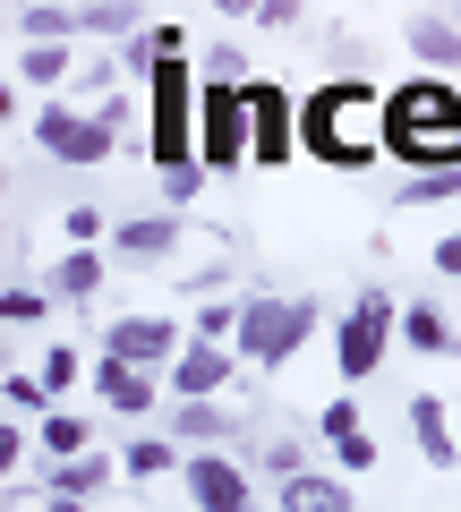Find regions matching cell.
Segmentation results:
<instances>
[{
	"label": "cell",
	"mask_w": 461,
	"mask_h": 512,
	"mask_svg": "<svg viewBox=\"0 0 461 512\" xmlns=\"http://www.w3.org/2000/svg\"><path fill=\"white\" fill-rule=\"evenodd\" d=\"M393 197H402V205H453V197H461V163H453V171H410Z\"/></svg>",
	"instance_id": "29"
},
{
	"label": "cell",
	"mask_w": 461,
	"mask_h": 512,
	"mask_svg": "<svg viewBox=\"0 0 461 512\" xmlns=\"http://www.w3.org/2000/svg\"><path fill=\"white\" fill-rule=\"evenodd\" d=\"M129 35H146L137 0H86V43H129Z\"/></svg>",
	"instance_id": "24"
},
{
	"label": "cell",
	"mask_w": 461,
	"mask_h": 512,
	"mask_svg": "<svg viewBox=\"0 0 461 512\" xmlns=\"http://www.w3.org/2000/svg\"><path fill=\"white\" fill-rule=\"evenodd\" d=\"M197 77H205V86H248V52H240L231 35L205 43V52H197Z\"/></svg>",
	"instance_id": "27"
},
{
	"label": "cell",
	"mask_w": 461,
	"mask_h": 512,
	"mask_svg": "<svg viewBox=\"0 0 461 512\" xmlns=\"http://www.w3.org/2000/svg\"><path fill=\"white\" fill-rule=\"evenodd\" d=\"M120 444H94V453H77V461H35V495H69V504H94V495H111L120 487Z\"/></svg>",
	"instance_id": "12"
},
{
	"label": "cell",
	"mask_w": 461,
	"mask_h": 512,
	"mask_svg": "<svg viewBox=\"0 0 461 512\" xmlns=\"http://www.w3.org/2000/svg\"><path fill=\"white\" fill-rule=\"evenodd\" d=\"M316 325H325V308H316L308 291H248L240 299V342H231V350L274 376V367H291L299 350H308Z\"/></svg>",
	"instance_id": "3"
},
{
	"label": "cell",
	"mask_w": 461,
	"mask_h": 512,
	"mask_svg": "<svg viewBox=\"0 0 461 512\" xmlns=\"http://www.w3.org/2000/svg\"><path fill=\"white\" fill-rule=\"evenodd\" d=\"M163 427L188 444V453H248V444H257L248 410H231V402H171Z\"/></svg>",
	"instance_id": "9"
},
{
	"label": "cell",
	"mask_w": 461,
	"mask_h": 512,
	"mask_svg": "<svg viewBox=\"0 0 461 512\" xmlns=\"http://www.w3.org/2000/svg\"><path fill=\"white\" fill-rule=\"evenodd\" d=\"M393 342H402V299H393L385 282H368L351 308L333 316V376H342V393H351V384H368L376 367H385Z\"/></svg>",
	"instance_id": "4"
},
{
	"label": "cell",
	"mask_w": 461,
	"mask_h": 512,
	"mask_svg": "<svg viewBox=\"0 0 461 512\" xmlns=\"http://www.w3.org/2000/svg\"><path fill=\"white\" fill-rule=\"evenodd\" d=\"M9 26L18 43H86V9H60V0H18Z\"/></svg>",
	"instance_id": "19"
},
{
	"label": "cell",
	"mask_w": 461,
	"mask_h": 512,
	"mask_svg": "<svg viewBox=\"0 0 461 512\" xmlns=\"http://www.w3.org/2000/svg\"><path fill=\"white\" fill-rule=\"evenodd\" d=\"M436 274H444V282H461V231H444V239H436Z\"/></svg>",
	"instance_id": "36"
},
{
	"label": "cell",
	"mask_w": 461,
	"mask_h": 512,
	"mask_svg": "<svg viewBox=\"0 0 461 512\" xmlns=\"http://www.w3.org/2000/svg\"><path fill=\"white\" fill-rule=\"evenodd\" d=\"M0 316H9V325H43V316H52V291H35V282H9V291H0Z\"/></svg>",
	"instance_id": "30"
},
{
	"label": "cell",
	"mask_w": 461,
	"mask_h": 512,
	"mask_svg": "<svg viewBox=\"0 0 461 512\" xmlns=\"http://www.w3.org/2000/svg\"><path fill=\"white\" fill-rule=\"evenodd\" d=\"M77 43H18V86H77Z\"/></svg>",
	"instance_id": "21"
},
{
	"label": "cell",
	"mask_w": 461,
	"mask_h": 512,
	"mask_svg": "<svg viewBox=\"0 0 461 512\" xmlns=\"http://www.w3.org/2000/svg\"><path fill=\"white\" fill-rule=\"evenodd\" d=\"M248 137H257L265 171L299 163V94L282 86V77H248Z\"/></svg>",
	"instance_id": "8"
},
{
	"label": "cell",
	"mask_w": 461,
	"mask_h": 512,
	"mask_svg": "<svg viewBox=\"0 0 461 512\" xmlns=\"http://www.w3.org/2000/svg\"><path fill=\"white\" fill-rule=\"evenodd\" d=\"M35 146L52 154V163L86 171V163H111V146H120V128H111L103 111H86V103H69V94H52V103L35 111Z\"/></svg>",
	"instance_id": "5"
},
{
	"label": "cell",
	"mask_w": 461,
	"mask_h": 512,
	"mask_svg": "<svg viewBox=\"0 0 461 512\" xmlns=\"http://www.w3.org/2000/svg\"><path fill=\"white\" fill-rule=\"evenodd\" d=\"M257 26H299V0H265V9H257Z\"/></svg>",
	"instance_id": "38"
},
{
	"label": "cell",
	"mask_w": 461,
	"mask_h": 512,
	"mask_svg": "<svg viewBox=\"0 0 461 512\" xmlns=\"http://www.w3.org/2000/svg\"><path fill=\"white\" fill-rule=\"evenodd\" d=\"M188 333H197V342H240V299H231V291L197 299V308H188Z\"/></svg>",
	"instance_id": "26"
},
{
	"label": "cell",
	"mask_w": 461,
	"mask_h": 512,
	"mask_svg": "<svg viewBox=\"0 0 461 512\" xmlns=\"http://www.w3.org/2000/svg\"><path fill=\"white\" fill-rule=\"evenodd\" d=\"M410 444H419L427 470H461V436H453V419H444L436 393H410Z\"/></svg>",
	"instance_id": "17"
},
{
	"label": "cell",
	"mask_w": 461,
	"mask_h": 512,
	"mask_svg": "<svg viewBox=\"0 0 461 512\" xmlns=\"http://www.w3.org/2000/svg\"><path fill=\"white\" fill-rule=\"evenodd\" d=\"M205 180H214L205 163H180V171H163V205H171V214H180V205H197V197H205Z\"/></svg>",
	"instance_id": "34"
},
{
	"label": "cell",
	"mask_w": 461,
	"mask_h": 512,
	"mask_svg": "<svg viewBox=\"0 0 461 512\" xmlns=\"http://www.w3.org/2000/svg\"><path fill=\"white\" fill-rule=\"evenodd\" d=\"M26 436H35V419H9L0 427V470L18 478V461H26Z\"/></svg>",
	"instance_id": "35"
},
{
	"label": "cell",
	"mask_w": 461,
	"mask_h": 512,
	"mask_svg": "<svg viewBox=\"0 0 461 512\" xmlns=\"http://www.w3.org/2000/svg\"><path fill=\"white\" fill-rule=\"evenodd\" d=\"M248 470H257L265 487H282V478L316 470V461H308V436H257V444H248Z\"/></svg>",
	"instance_id": "22"
},
{
	"label": "cell",
	"mask_w": 461,
	"mask_h": 512,
	"mask_svg": "<svg viewBox=\"0 0 461 512\" xmlns=\"http://www.w3.org/2000/svg\"><path fill=\"white\" fill-rule=\"evenodd\" d=\"M103 350L129 359V367H146V376H171V359L188 350V325L171 308H137V316H111L103 325Z\"/></svg>",
	"instance_id": "7"
},
{
	"label": "cell",
	"mask_w": 461,
	"mask_h": 512,
	"mask_svg": "<svg viewBox=\"0 0 461 512\" xmlns=\"http://www.w3.org/2000/svg\"><path fill=\"white\" fill-rule=\"evenodd\" d=\"M402 350H419V359H461V333H453V316H444L436 299H402Z\"/></svg>",
	"instance_id": "18"
},
{
	"label": "cell",
	"mask_w": 461,
	"mask_h": 512,
	"mask_svg": "<svg viewBox=\"0 0 461 512\" xmlns=\"http://www.w3.org/2000/svg\"><path fill=\"white\" fill-rule=\"evenodd\" d=\"M180 487H188L197 512H265L274 504V495L257 487V470H248V453H188Z\"/></svg>",
	"instance_id": "6"
},
{
	"label": "cell",
	"mask_w": 461,
	"mask_h": 512,
	"mask_svg": "<svg viewBox=\"0 0 461 512\" xmlns=\"http://www.w3.org/2000/svg\"><path fill=\"white\" fill-rule=\"evenodd\" d=\"M120 470H129V487L180 478V470H188V444L171 436V427H137V436H120Z\"/></svg>",
	"instance_id": "14"
},
{
	"label": "cell",
	"mask_w": 461,
	"mask_h": 512,
	"mask_svg": "<svg viewBox=\"0 0 461 512\" xmlns=\"http://www.w3.org/2000/svg\"><path fill=\"white\" fill-rule=\"evenodd\" d=\"M325 453H333V470H342V478H376V436H368V427L342 436V444H325Z\"/></svg>",
	"instance_id": "33"
},
{
	"label": "cell",
	"mask_w": 461,
	"mask_h": 512,
	"mask_svg": "<svg viewBox=\"0 0 461 512\" xmlns=\"http://www.w3.org/2000/svg\"><path fill=\"white\" fill-rule=\"evenodd\" d=\"M274 512H359V495L342 470H299L274 487Z\"/></svg>",
	"instance_id": "15"
},
{
	"label": "cell",
	"mask_w": 461,
	"mask_h": 512,
	"mask_svg": "<svg viewBox=\"0 0 461 512\" xmlns=\"http://www.w3.org/2000/svg\"><path fill=\"white\" fill-rule=\"evenodd\" d=\"M402 43H410V60H419L427 77H461V26H453V18L419 9V18L402 26Z\"/></svg>",
	"instance_id": "16"
},
{
	"label": "cell",
	"mask_w": 461,
	"mask_h": 512,
	"mask_svg": "<svg viewBox=\"0 0 461 512\" xmlns=\"http://www.w3.org/2000/svg\"><path fill=\"white\" fill-rule=\"evenodd\" d=\"M94 402L111 410V419H154V410H171L163 402V376H146V367H129V359H111V350H94Z\"/></svg>",
	"instance_id": "11"
},
{
	"label": "cell",
	"mask_w": 461,
	"mask_h": 512,
	"mask_svg": "<svg viewBox=\"0 0 461 512\" xmlns=\"http://www.w3.org/2000/svg\"><path fill=\"white\" fill-rule=\"evenodd\" d=\"M188 239L180 214H137V222H111V256H129V265H171Z\"/></svg>",
	"instance_id": "13"
},
{
	"label": "cell",
	"mask_w": 461,
	"mask_h": 512,
	"mask_svg": "<svg viewBox=\"0 0 461 512\" xmlns=\"http://www.w3.org/2000/svg\"><path fill=\"white\" fill-rule=\"evenodd\" d=\"M0 393H9V419H35V427L60 410V393L35 376V367H9V384H0Z\"/></svg>",
	"instance_id": "25"
},
{
	"label": "cell",
	"mask_w": 461,
	"mask_h": 512,
	"mask_svg": "<svg viewBox=\"0 0 461 512\" xmlns=\"http://www.w3.org/2000/svg\"><path fill=\"white\" fill-rule=\"evenodd\" d=\"M86 350H69V342H52V350H43V359H35V376L43 384H52V393H77V384H86Z\"/></svg>",
	"instance_id": "28"
},
{
	"label": "cell",
	"mask_w": 461,
	"mask_h": 512,
	"mask_svg": "<svg viewBox=\"0 0 461 512\" xmlns=\"http://www.w3.org/2000/svg\"><path fill=\"white\" fill-rule=\"evenodd\" d=\"M376 137H385V163H402V180L410 171H453L461 163V77L410 69L402 86H385Z\"/></svg>",
	"instance_id": "1"
},
{
	"label": "cell",
	"mask_w": 461,
	"mask_h": 512,
	"mask_svg": "<svg viewBox=\"0 0 461 512\" xmlns=\"http://www.w3.org/2000/svg\"><path fill=\"white\" fill-rule=\"evenodd\" d=\"M103 282H111V256H103V248H69V256L52 265V282H43V291H52V299H77V308H86Z\"/></svg>",
	"instance_id": "20"
},
{
	"label": "cell",
	"mask_w": 461,
	"mask_h": 512,
	"mask_svg": "<svg viewBox=\"0 0 461 512\" xmlns=\"http://www.w3.org/2000/svg\"><path fill=\"white\" fill-rule=\"evenodd\" d=\"M240 367H248V359H240V350H231V342H197V333H188V350H180V359H171L163 393H171V402H222Z\"/></svg>",
	"instance_id": "10"
},
{
	"label": "cell",
	"mask_w": 461,
	"mask_h": 512,
	"mask_svg": "<svg viewBox=\"0 0 461 512\" xmlns=\"http://www.w3.org/2000/svg\"><path fill=\"white\" fill-rule=\"evenodd\" d=\"M94 111H103L111 128H129V120H137V94H103V103H94Z\"/></svg>",
	"instance_id": "37"
},
{
	"label": "cell",
	"mask_w": 461,
	"mask_h": 512,
	"mask_svg": "<svg viewBox=\"0 0 461 512\" xmlns=\"http://www.w3.org/2000/svg\"><path fill=\"white\" fill-rule=\"evenodd\" d=\"M308 436H316V444H342V436H359V402H351V393H333V402L316 410V427H308Z\"/></svg>",
	"instance_id": "32"
},
{
	"label": "cell",
	"mask_w": 461,
	"mask_h": 512,
	"mask_svg": "<svg viewBox=\"0 0 461 512\" xmlns=\"http://www.w3.org/2000/svg\"><path fill=\"white\" fill-rule=\"evenodd\" d=\"M35 512H94V504H69V495H43Z\"/></svg>",
	"instance_id": "39"
},
{
	"label": "cell",
	"mask_w": 461,
	"mask_h": 512,
	"mask_svg": "<svg viewBox=\"0 0 461 512\" xmlns=\"http://www.w3.org/2000/svg\"><path fill=\"white\" fill-rule=\"evenodd\" d=\"M35 453H43V461H77V453H94V419H77V410H52V419L35 427Z\"/></svg>",
	"instance_id": "23"
},
{
	"label": "cell",
	"mask_w": 461,
	"mask_h": 512,
	"mask_svg": "<svg viewBox=\"0 0 461 512\" xmlns=\"http://www.w3.org/2000/svg\"><path fill=\"white\" fill-rule=\"evenodd\" d=\"M376 111H385V86H376V77H325V86H308V94H299V154L325 163V171L385 163Z\"/></svg>",
	"instance_id": "2"
},
{
	"label": "cell",
	"mask_w": 461,
	"mask_h": 512,
	"mask_svg": "<svg viewBox=\"0 0 461 512\" xmlns=\"http://www.w3.org/2000/svg\"><path fill=\"white\" fill-rule=\"evenodd\" d=\"M60 239H69V248H103L111 214H103V205H69V214H60Z\"/></svg>",
	"instance_id": "31"
}]
</instances>
